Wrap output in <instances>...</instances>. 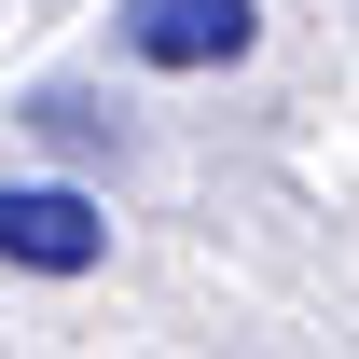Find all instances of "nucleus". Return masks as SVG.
Segmentation results:
<instances>
[{"label": "nucleus", "instance_id": "1", "mask_svg": "<svg viewBox=\"0 0 359 359\" xmlns=\"http://www.w3.org/2000/svg\"><path fill=\"white\" fill-rule=\"evenodd\" d=\"M249 42H263V0H111L125 69H235Z\"/></svg>", "mask_w": 359, "mask_h": 359}, {"label": "nucleus", "instance_id": "2", "mask_svg": "<svg viewBox=\"0 0 359 359\" xmlns=\"http://www.w3.org/2000/svg\"><path fill=\"white\" fill-rule=\"evenodd\" d=\"M0 263L14 276H97L111 263V208L83 180H0Z\"/></svg>", "mask_w": 359, "mask_h": 359}, {"label": "nucleus", "instance_id": "3", "mask_svg": "<svg viewBox=\"0 0 359 359\" xmlns=\"http://www.w3.org/2000/svg\"><path fill=\"white\" fill-rule=\"evenodd\" d=\"M28 125H42V138H69V152H97V138H125V125H111V111L83 97V83H42V97H28Z\"/></svg>", "mask_w": 359, "mask_h": 359}]
</instances>
